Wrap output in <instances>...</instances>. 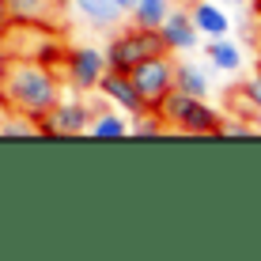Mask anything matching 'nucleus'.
<instances>
[{"label":"nucleus","mask_w":261,"mask_h":261,"mask_svg":"<svg viewBox=\"0 0 261 261\" xmlns=\"http://www.w3.org/2000/svg\"><path fill=\"white\" fill-rule=\"evenodd\" d=\"M257 133H261V121H257Z\"/></svg>","instance_id":"4be33fe9"},{"label":"nucleus","mask_w":261,"mask_h":261,"mask_svg":"<svg viewBox=\"0 0 261 261\" xmlns=\"http://www.w3.org/2000/svg\"><path fill=\"white\" fill-rule=\"evenodd\" d=\"M8 61H12V53H8L4 42H0V87H4V76H8Z\"/></svg>","instance_id":"a211bd4d"},{"label":"nucleus","mask_w":261,"mask_h":261,"mask_svg":"<svg viewBox=\"0 0 261 261\" xmlns=\"http://www.w3.org/2000/svg\"><path fill=\"white\" fill-rule=\"evenodd\" d=\"M87 133H91V137H98V140H121V137H129V114L106 102L102 110L91 114V125H87Z\"/></svg>","instance_id":"ddd939ff"},{"label":"nucleus","mask_w":261,"mask_h":261,"mask_svg":"<svg viewBox=\"0 0 261 261\" xmlns=\"http://www.w3.org/2000/svg\"><path fill=\"white\" fill-rule=\"evenodd\" d=\"M125 76L133 80V87H137V95L144 98V106L148 110H155L163 98L174 91V61H170V53H155V57H144L140 65H133Z\"/></svg>","instance_id":"39448f33"},{"label":"nucleus","mask_w":261,"mask_h":261,"mask_svg":"<svg viewBox=\"0 0 261 261\" xmlns=\"http://www.w3.org/2000/svg\"><path fill=\"white\" fill-rule=\"evenodd\" d=\"M114 4H118V12H121V15H129V12H133V4H137V0H114Z\"/></svg>","instance_id":"aec40b11"},{"label":"nucleus","mask_w":261,"mask_h":261,"mask_svg":"<svg viewBox=\"0 0 261 261\" xmlns=\"http://www.w3.org/2000/svg\"><path fill=\"white\" fill-rule=\"evenodd\" d=\"M170 8H174V0H137L129 12V19L137 27H148V31H159V23L170 15Z\"/></svg>","instance_id":"2eb2a0df"},{"label":"nucleus","mask_w":261,"mask_h":261,"mask_svg":"<svg viewBox=\"0 0 261 261\" xmlns=\"http://www.w3.org/2000/svg\"><path fill=\"white\" fill-rule=\"evenodd\" d=\"M91 106L84 102V98H57V106L42 118V133H49V137H84L87 125H91Z\"/></svg>","instance_id":"423d86ee"},{"label":"nucleus","mask_w":261,"mask_h":261,"mask_svg":"<svg viewBox=\"0 0 261 261\" xmlns=\"http://www.w3.org/2000/svg\"><path fill=\"white\" fill-rule=\"evenodd\" d=\"M159 38H163V49L167 53H190L201 46V31L193 27V15L190 8H170V15L159 23Z\"/></svg>","instance_id":"6e6552de"},{"label":"nucleus","mask_w":261,"mask_h":261,"mask_svg":"<svg viewBox=\"0 0 261 261\" xmlns=\"http://www.w3.org/2000/svg\"><path fill=\"white\" fill-rule=\"evenodd\" d=\"M204 61H208L216 72H227V76L242 72V49L227 34H223V38H204Z\"/></svg>","instance_id":"f8f14e48"},{"label":"nucleus","mask_w":261,"mask_h":261,"mask_svg":"<svg viewBox=\"0 0 261 261\" xmlns=\"http://www.w3.org/2000/svg\"><path fill=\"white\" fill-rule=\"evenodd\" d=\"M220 4H223V8H246L250 0H220Z\"/></svg>","instance_id":"412c9836"},{"label":"nucleus","mask_w":261,"mask_h":261,"mask_svg":"<svg viewBox=\"0 0 261 261\" xmlns=\"http://www.w3.org/2000/svg\"><path fill=\"white\" fill-rule=\"evenodd\" d=\"M95 91L102 95V102H110V106H118V110H125L129 118H133V114H140V110H148V106H144V98L137 95V87H133V80L125 76V72L106 68V76L98 80Z\"/></svg>","instance_id":"1a4fd4ad"},{"label":"nucleus","mask_w":261,"mask_h":261,"mask_svg":"<svg viewBox=\"0 0 261 261\" xmlns=\"http://www.w3.org/2000/svg\"><path fill=\"white\" fill-rule=\"evenodd\" d=\"M8 23H12V19H8V12H4V0H0V38L8 34Z\"/></svg>","instance_id":"6ab92c4d"},{"label":"nucleus","mask_w":261,"mask_h":261,"mask_svg":"<svg viewBox=\"0 0 261 261\" xmlns=\"http://www.w3.org/2000/svg\"><path fill=\"white\" fill-rule=\"evenodd\" d=\"M174 91L208 98L212 95V80H208V72H204L201 65H193V61H178V65H174Z\"/></svg>","instance_id":"4468645a"},{"label":"nucleus","mask_w":261,"mask_h":261,"mask_svg":"<svg viewBox=\"0 0 261 261\" xmlns=\"http://www.w3.org/2000/svg\"><path fill=\"white\" fill-rule=\"evenodd\" d=\"M4 12L12 23L27 27H49L57 31L68 15V0H4Z\"/></svg>","instance_id":"0eeeda50"},{"label":"nucleus","mask_w":261,"mask_h":261,"mask_svg":"<svg viewBox=\"0 0 261 261\" xmlns=\"http://www.w3.org/2000/svg\"><path fill=\"white\" fill-rule=\"evenodd\" d=\"M167 129V121L159 118V110H140L129 118V137H159Z\"/></svg>","instance_id":"dca6fc26"},{"label":"nucleus","mask_w":261,"mask_h":261,"mask_svg":"<svg viewBox=\"0 0 261 261\" xmlns=\"http://www.w3.org/2000/svg\"><path fill=\"white\" fill-rule=\"evenodd\" d=\"M155 110L167 121V129H178V133H220L223 125L220 110L208 106V98H197L186 91H170Z\"/></svg>","instance_id":"f03ea898"},{"label":"nucleus","mask_w":261,"mask_h":261,"mask_svg":"<svg viewBox=\"0 0 261 261\" xmlns=\"http://www.w3.org/2000/svg\"><path fill=\"white\" fill-rule=\"evenodd\" d=\"M68 8L80 15V23L91 27V31H114V27L125 19L114 0H68Z\"/></svg>","instance_id":"9b49d317"},{"label":"nucleus","mask_w":261,"mask_h":261,"mask_svg":"<svg viewBox=\"0 0 261 261\" xmlns=\"http://www.w3.org/2000/svg\"><path fill=\"white\" fill-rule=\"evenodd\" d=\"M106 53L98 46H68L61 53V80L72 87L76 95H91L98 87V80L106 76Z\"/></svg>","instance_id":"20e7f679"},{"label":"nucleus","mask_w":261,"mask_h":261,"mask_svg":"<svg viewBox=\"0 0 261 261\" xmlns=\"http://www.w3.org/2000/svg\"><path fill=\"white\" fill-rule=\"evenodd\" d=\"M190 15H193V27L201 31V38H223V34H231V15L220 0H193Z\"/></svg>","instance_id":"9d476101"},{"label":"nucleus","mask_w":261,"mask_h":261,"mask_svg":"<svg viewBox=\"0 0 261 261\" xmlns=\"http://www.w3.org/2000/svg\"><path fill=\"white\" fill-rule=\"evenodd\" d=\"M242 98H246L250 110L261 118V76H254V80H246V84H242Z\"/></svg>","instance_id":"f3484780"},{"label":"nucleus","mask_w":261,"mask_h":261,"mask_svg":"<svg viewBox=\"0 0 261 261\" xmlns=\"http://www.w3.org/2000/svg\"><path fill=\"white\" fill-rule=\"evenodd\" d=\"M102 53H106V65H110L114 72H129L133 65H140L144 57H155V53H167V49H163L159 31H148V27L133 23L129 31L114 34L110 46H102Z\"/></svg>","instance_id":"7ed1b4c3"},{"label":"nucleus","mask_w":261,"mask_h":261,"mask_svg":"<svg viewBox=\"0 0 261 261\" xmlns=\"http://www.w3.org/2000/svg\"><path fill=\"white\" fill-rule=\"evenodd\" d=\"M57 98H61V76H57L53 65L34 61V57H12L8 61L0 102H4L12 114L42 121L53 106H57Z\"/></svg>","instance_id":"f257e3e1"}]
</instances>
